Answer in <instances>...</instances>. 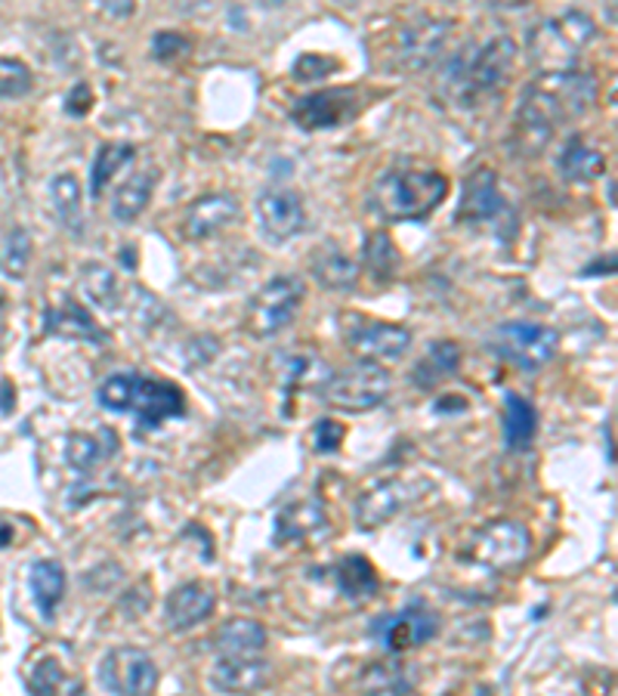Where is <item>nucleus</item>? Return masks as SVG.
Masks as SVG:
<instances>
[{"label": "nucleus", "mask_w": 618, "mask_h": 696, "mask_svg": "<svg viewBox=\"0 0 618 696\" xmlns=\"http://www.w3.org/2000/svg\"><path fill=\"white\" fill-rule=\"evenodd\" d=\"M597 99V81L587 72H547L528 81L516 106V143L523 152L542 149L554 130L582 118Z\"/></svg>", "instance_id": "nucleus-1"}, {"label": "nucleus", "mask_w": 618, "mask_h": 696, "mask_svg": "<svg viewBox=\"0 0 618 696\" xmlns=\"http://www.w3.org/2000/svg\"><path fill=\"white\" fill-rule=\"evenodd\" d=\"M513 59H516V44L508 35L491 37L476 47H464L442 72V93L457 109H473L483 99H489L491 93L501 91V84L508 81L513 69Z\"/></svg>", "instance_id": "nucleus-2"}, {"label": "nucleus", "mask_w": 618, "mask_h": 696, "mask_svg": "<svg viewBox=\"0 0 618 696\" xmlns=\"http://www.w3.org/2000/svg\"><path fill=\"white\" fill-rule=\"evenodd\" d=\"M449 199V180L427 167H393L383 170L371 189V208L383 221H424Z\"/></svg>", "instance_id": "nucleus-3"}, {"label": "nucleus", "mask_w": 618, "mask_h": 696, "mask_svg": "<svg viewBox=\"0 0 618 696\" xmlns=\"http://www.w3.org/2000/svg\"><path fill=\"white\" fill-rule=\"evenodd\" d=\"M594 37H597V25L582 10H569L560 16L545 19L526 37L528 62L535 69H542V74L572 72V66L591 47Z\"/></svg>", "instance_id": "nucleus-4"}, {"label": "nucleus", "mask_w": 618, "mask_h": 696, "mask_svg": "<svg viewBox=\"0 0 618 696\" xmlns=\"http://www.w3.org/2000/svg\"><path fill=\"white\" fill-rule=\"evenodd\" d=\"M393 390V375L383 366H375V363H356V366L344 368L337 375H328L319 393L331 409H341V412H371L378 405L387 403Z\"/></svg>", "instance_id": "nucleus-5"}, {"label": "nucleus", "mask_w": 618, "mask_h": 696, "mask_svg": "<svg viewBox=\"0 0 618 696\" xmlns=\"http://www.w3.org/2000/svg\"><path fill=\"white\" fill-rule=\"evenodd\" d=\"M304 279L297 275H275L260 292L248 300V316L245 326L254 338H273L278 331H285L294 322V316L300 312L304 304Z\"/></svg>", "instance_id": "nucleus-6"}, {"label": "nucleus", "mask_w": 618, "mask_h": 696, "mask_svg": "<svg viewBox=\"0 0 618 696\" xmlns=\"http://www.w3.org/2000/svg\"><path fill=\"white\" fill-rule=\"evenodd\" d=\"M442 628V620L433 606H427V601H412L408 606H402L396 613H387L381 620L371 623V638L381 644L383 650L390 653H408L415 647H424L427 641H433Z\"/></svg>", "instance_id": "nucleus-7"}, {"label": "nucleus", "mask_w": 618, "mask_h": 696, "mask_svg": "<svg viewBox=\"0 0 618 696\" xmlns=\"http://www.w3.org/2000/svg\"><path fill=\"white\" fill-rule=\"evenodd\" d=\"M560 334L538 322H501L491 334V350L520 368H542L554 359Z\"/></svg>", "instance_id": "nucleus-8"}, {"label": "nucleus", "mask_w": 618, "mask_h": 696, "mask_svg": "<svg viewBox=\"0 0 618 696\" xmlns=\"http://www.w3.org/2000/svg\"><path fill=\"white\" fill-rule=\"evenodd\" d=\"M532 551V535L516 520H491L483 530H476L471 542V557L479 567L513 569L520 567Z\"/></svg>", "instance_id": "nucleus-9"}, {"label": "nucleus", "mask_w": 618, "mask_h": 696, "mask_svg": "<svg viewBox=\"0 0 618 696\" xmlns=\"http://www.w3.org/2000/svg\"><path fill=\"white\" fill-rule=\"evenodd\" d=\"M99 681L115 696H152L158 687V665L140 647H115L99 660Z\"/></svg>", "instance_id": "nucleus-10"}, {"label": "nucleus", "mask_w": 618, "mask_h": 696, "mask_svg": "<svg viewBox=\"0 0 618 696\" xmlns=\"http://www.w3.org/2000/svg\"><path fill=\"white\" fill-rule=\"evenodd\" d=\"M455 22L442 16H418L408 25L400 28V40H396V59L400 69L405 72H420L427 66H433L439 54L445 50L449 37H452Z\"/></svg>", "instance_id": "nucleus-11"}, {"label": "nucleus", "mask_w": 618, "mask_h": 696, "mask_svg": "<svg viewBox=\"0 0 618 696\" xmlns=\"http://www.w3.org/2000/svg\"><path fill=\"white\" fill-rule=\"evenodd\" d=\"M346 344L363 359V363H400L412 347V331L393 326V322H368L359 319L356 326L346 329Z\"/></svg>", "instance_id": "nucleus-12"}, {"label": "nucleus", "mask_w": 618, "mask_h": 696, "mask_svg": "<svg viewBox=\"0 0 618 696\" xmlns=\"http://www.w3.org/2000/svg\"><path fill=\"white\" fill-rule=\"evenodd\" d=\"M359 109V93L353 87L309 93L292 106V121L300 130H334L346 125Z\"/></svg>", "instance_id": "nucleus-13"}, {"label": "nucleus", "mask_w": 618, "mask_h": 696, "mask_svg": "<svg viewBox=\"0 0 618 696\" xmlns=\"http://www.w3.org/2000/svg\"><path fill=\"white\" fill-rule=\"evenodd\" d=\"M254 211L260 229L273 238V241H292V238H297L307 229V208H304V199H300L294 189H285V186L263 189V192L257 196Z\"/></svg>", "instance_id": "nucleus-14"}, {"label": "nucleus", "mask_w": 618, "mask_h": 696, "mask_svg": "<svg viewBox=\"0 0 618 696\" xmlns=\"http://www.w3.org/2000/svg\"><path fill=\"white\" fill-rule=\"evenodd\" d=\"M182 412H186V393L174 381H155L146 375H136L130 415H136V422L146 430H155L170 418H180Z\"/></svg>", "instance_id": "nucleus-15"}, {"label": "nucleus", "mask_w": 618, "mask_h": 696, "mask_svg": "<svg viewBox=\"0 0 618 696\" xmlns=\"http://www.w3.org/2000/svg\"><path fill=\"white\" fill-rule=\"evenodd\" d=\"M241 217V204L229 192H207L199 196L195 202L186 208L180 223V236L186 241H204V238L217 236L226 226Z\"/></svg>", "instance_id": "nucleus-16"}, {"label": "nucleus", "mask_w": 618, "mask_h": 696, "mask_svg": "<svg viewBox=\"0 0 618 696\" xmlns=\"http://www.w3.org/2000/svg\"><path fill=\"white\" fill-rule=\"evenodd\" d=\"M508 211V202L498 189V177L491 167H479L464 180L455 223H491Z\"/></svg>", "instance_id": "nucleus-17"}, {"label": "nucleus", "mask_w": 618, "mask_h": 696, "mask_svg": "<svg viewBox=\"0 0 618 696\" xmlns=\"http://www.w3.org/2000/svg\"><path fill=\"white\" fill-rule=\"evenodd\" d=\"M211 687L229 696H254L273 684V665L266 660H217L207 672Z\"/></svg>", "instance_id": "nucleus-18"}, {"label": "nucleus", "mask_w": 618, "mask_h": 696, "mask_svg": "<svg viewBox=\"0 0 618 696\" xmlns=\"http://www.w3.org/2000/svg\"><path fill=\"white\" fill-rule=\"evenodd\" d=\"M412 495H415V489L405 480H383L378 486H371L356 502V527L378 530L383 523H390L412 502Z\"/></svg>", "instance_id": "nucleus-19"}, {"label": "nucleus", "mask_w": 618, "mask_h": 696, "mask_svg": "<svg viewBox=\"0 0 618 696\" xmlns=\"http://www.w3.org/2000/svg\"><path fill=\"white\" fill-rule=\"evenodd\" d=\"M217 606V594L214 588L204 586V582H186V586H177L167 601H164V616H167V625L174 632H189L201 625Z\"/></svg>", "instance_id": "nucleus-20"}, {"label": "nucleus", "mask_w": 618, "mask_h": 696, "mask_svg": "<svg viewBox=\"0 0 618 696\" xmlns=\"http://www.w3.org/2000/svg\"><path fill=\"white\" fill-rule=\"evenodd\" d=\"M44 329H47V334L72 338V341H93V344L106 341V331L99 329L93 312L74 297H62L44 310Z\"/></svg>", "instance_id": "nucleus-21"}, {"label": "nucleus", "mask_w": 618, "mask_h": 696, "mask_svg": "<svg viewBox=\"0 0 618 696\" xmlns=\"http://www.w3.org/2000/svg\"><path fill=\"white\" fill-rule=\"evenodd\" d=\"M121 449V437L111 427H96L91 434H69L66 440V461L81 474H93L96 468H103Z\"/></svg>", "instance_id": "nucleus-22"}, {"label": "nucleus", "mask_w": 618, "mask_h": 696, "mask_svg": "<svg viewBox=\"0 0 618 696\" xmlns=\"http://www.w3.org/2000/svg\"><path fill=\"white\" fill-rule=\"evenodd\" d=\"M328 517L325 508L316 502V498H300V502H292L288 508H282L278 517H275V532L273 542L275 545H292V542H304V539H312L316 532L325 530Z\"/></svg>", "instance_id": "nucleus-23"}, {"label": "nucleus", "mask_w": 618, "mask_h": 696, "mask_svg": "<svg viewBox=\"0 0 618 696\" xmlns=\"http://www.w3.org/2000/svg\"><path fill=\"white\" fill-rule=\"evenodd\" d=\"M266 641H270L266 628L254 620H226L217 628L214 647L219 660H257Z\"/></svg>", "instance_id": "nucleus-24"}, {"label": "nucleus", "mask_w": 618, "mask_h": 696, "mask_svg": "<svg viewBox=\"0 0 618 696\" xmlns=\"http://www.w3.org/2000/svg\"><path fill=\"white\" fill-rule=\"evenodd\" d=\"M309 273L328 292H346L359 282V263L337 245H322L309 257Z\"/></svg>", "instance_id": "nucleus-25"}, {"label": "nucleus", "mask_w": 618, "mask_h": 696, "mask_svg": "<svg viewBox=\"0 0 618 696\" xmlns=\"http://www.w3.org/2000/svg\"><path fill=\"white\" fill-rule=\"evenodd\" d=\"M461 359H464L461 344H455V341H437L418 359V366L412 371V381L420 390H437L449 378H455L457 368H461Z\"/></svg>", "instance_id": "nucleus-26"}, {"label": "nucleus", "mask_w": 618, "mask_h": 696, "mask_svg": "<svg viewBox=\"0 0 618 696\" xmlns=\"http://www.w3.org/2000/svg\"><path fill=\"white\" fill-rule=\"evenodd\" d=\"M557 170L569 184H594L606 174V158L601 149H594L582 137L566 140L560 155H557Z\"/></svg>", "instance_id": "nucleus-27"}, {"label": "nucleus", "mask_w": 618, "mask_h": 696, "mask_svg": "<svg viewBox=\"0 0 618 696\" xmlns=\"http://www.w3.org/2000/svg\"><path fill=\"white\" fill-rule=\"evenodd\" d=\"M28 586H32V598H35L40 616L50 623L56 616V610H59V604H62V598H66V586H69L66 567H62L59 561H54V557L35 561V564H32V573H28Z\"/></svg>", "instance_id": "nucleus-28"}, {"label": "nucleus", "mask_w": 618, "mask_h": 696, "mask_svg": "<svg viewBox=\"0 0 618 696\" xmlns=\"http://www.w3.org/2000/svg\"><path fill=\"white\" fill-rule=\"evenodd\" d=\"M50 202H54L56 221L66 233L72 236H84V192H81V184L74 177L72 170H62L50 180Z\"/></svg>", "instance_id": "nucleus-29"}, {"label": "nucleus", "mask_w": 618, "mask_h": 696, "mask_svg": "<svg viewBox=\"0 0 618 696\" xmlns=\"http://www.w3.org/2000/svg\"><path fill=\"white\" fill-rule=\"evenodd\" d=\"M155 184H158V170H155V167L136 170V174L118 186V192L111 196V217L121 223L136 221V217L148 208V202H152Z\"/></svg>", "instance_id": "nucleus-30"}, {"label": "nucleus", "mask_w": 618, "mask_h": 696, "mask_svg": "<svg viewBox=\"0 0 618 696\" xmlns=\"http://www.w3.org/2000/svg\"><path fill=\"white\" fill-rule=\"evenodd\" d=\"M334 582L341 588V594L349 598V601H371L378 591H381V579H378V569L371 567L368 557H359V554H346L344 561L334 567Z\"/></svg>", "instance_id": "nucleus-31"}, {"label": "nucleus", "mask_w": 618, "mask_h": 696, "mask_svg": "<svg viewBox=\"0 0 618 696\" xmlns=\"http://www.w3.org/2000/svg\"><path fill=\"white\" fill-rule=\"evenodd\" d=\"M81 292H84V297L91 300L93 307L106 312L121 310V300H124L118 273L103 260H91V263L81 267Z\"/></svg>", "instance_id": "nucleus-32"}, {"label": "nucleus", "mask_w": 618, "mask_h": 696, "mask_svg": "<svg viewBox=\"0 0 618 696\" xmlns=\"http://www.w3.org/2000/svg\"><path fill=\"white\" fill-rule=\"evenodd\" d=\"M538 434V412L520 393L504 397V446L510 452H526Z\"/></svg>", "instance_id": "nucleus-33"}, {"label": "nucleus", "mask_w": 618, "mask_h": 696, "mask_svg": "<svg viewBox=\"0 0 618 696\" xmlns=\"http://www.w3.org/2000/svg\"><path fill=\"white\" fill-rule=\"evenodd\" d=\"M316 371H325L322 359L312 350H278L270 359V375L275 378V385L282 390H297L300 385L312 381Z\"/></svg>", "instance_id": "nucleus-34"}, {"label": "nucleus", "mask_w": 618, "mask_h": 696, "mask_svg": "<svg viewBox=\"0 0 618 696\" xmlns=\"http://www.w3.org/2000/svg\"><path fill=\"white\" fill-rule=\"evenodd\" d=\"M412 669L396 660L371 662L359 679V691L365 696H408L415 681L408 675Z\"/></svg>", "instance_id": "nucleus-35"}, {"label": "nucleus", "mask_w": 618, "mask_h": 696, "mask_svg": "<svg viewBox=\"0 0 618 696\" xmlns=\"http://www.w3.org/2000/svg\"><path fill=\"white\" fill-rule=\"evenodd\" d=\"M136 158V146L133 143H103L96 149L93 155V167H91V196L99 199L103 189L111 184V177Z\"/></svg>", "instance_id": "nucleus-36"}, {"label": "nucleus", "mask_w": 618, "mask_h": 696, "mask_svg": "<svg viewBox=\"0 0 618 696\" xmlns=\"http://www.w3.org/2000/svg\"><path fill=\"white\" fill-rule=\"evenodd\" d=\"M363 260H365V270L375 275L378 282H390L396 270H400V251H396V241L390 238V233H371V236L365 238V248H363Z\"/></svg>", "instance_id": "nucleus-37"}, {"label": "nucleus", "mask_w": 618, "mask_h": 696, "mask_svg": "<svg viewBox=\"0 0 618 696\" xmlns=\"http://www.w3.org/2000/svg\"><path fill=\"white\" fill-rule=\"evenodd\" d=\"M32 263V236L25 226H13L10 236H7V245H3V255H0V270L7 279H25V270Z\"/></svg>", "instance_id": "nucleus-38"}, {"label": "nucleus", "mask_w": 618, "mask_h": 696, "mask_svg": "<svg viewBox=\"0 0 618 696\" xmlns=\"http://www.w3.org/2000/svg\"><path fill=\"white\" fill-rule=\"evenodd\" d=\"M133 387H136V371H118V375H109L99 390H96V400L106 412H115V415H128L130 400H133Z\"/></svg>", "instance_id": "nucleus-39"}, {"label": "nucleus", "mask_w": 618, "mask_h": 696, "mask_svg": "<svg viewBox=\"0 0 618 696\" xmlns=\"http://www.w3.org/2000/svg\"><path fill=\"white\" fill-rule=\"evenodd\" d=\"M28 694L32 696H59L62 684H66V669L56 657H40L28 672Z\"/></svg>", "instance_id": "nucleus-40"}, {"label": "nucleus", "mask_w": 618, "mask_h": 696, "mask_svg": "<svg viewBox=\"0 0 618 696\" xmlns=\"http://www.w3.org/2000/svg\"><path fill=\"white\" fill-rule=\"evenodd\" d=\"M35 84V74L32 69L22 62V59H7L0 56V99H16V96H25Z\"/></svg>", "instance_id": "nucleus-41"}, {"label": "nucleus", "mask_w": 618, "mask_h": 696, "mask_svg": "<svg viewBox=\"0 0 618 696\" xmlns=\"http://www.w3.org/2000/svg\"><path fill=\"white\" fill-rule=\"evenodd\" d=\"M337 72V59H331V56H322V54H304L297 62H294V81H300V84H309V81H325L328 74Z\"/></svg>", "instance_id": "nucleus-42"}, {"label": "nucleus", "mask_w": 618, "mask_h": 696, "mask_svg": "<svg viewBox=\"0 0 618 696\" xmlns=\"http://www.w3.org/2000/svg\"><path fill=\"white\" fill-rule=\"evenodd\" d=\"M344 437L346 427L341 422H334V418H322V422L312 424V449H316L319 456L337 452V449L344 446Z\"/></svg>", "instance_id": "nucleus-43"}, {"label": "nucleus", "mask_w": 618, "mask_h": 696, "mask_svg": "<svg viewBox=\"0 0 618 696\" xmlns=\"http://www.w3.org/2000/svg\"><path fill=\"white\" fill-rule=\"evenodd\" d=\"M189 50H192V40L182 37L180 32H158V35L152 37V54H155V59H162V62L182 59V56H189Z\"/></svg>", "instance_id": "nucleus-44"}, {"label": "nucleus", "mask_w": 618, "mask_h": 696, "mask_svg": "<svg viewBox=\"0 0 618 696\" xmlns=\"http://www.w3.org/2000/svg\"><path fill=\"white\" fill-rule=\"evenodd\" d=\"M93 109V91H91V84H74L72 93L66 96V111L72 115V118H84L87 111Z\"/></svg>", "instance_id": "nucleus-45"}, {"label": "nucleus", "mask_w": 618, "mask_h": 696, "mask_svg": "<svg viewBox=\"0 0 618 696\" xmlns=\"http://www.w3.org/2000/svg\"><path fill=\"white\" fill-rule=\"evenodd\" d=\"M601 273H616V255H609V257H597L591 267H584L582 275L584 279H594V275H601Z\"/></svg>", "instance_id": "nucleus-46"}, {"label": "nucleus", "mask_w": 618, "mask_h": 696, "mask_svg": "<svg viewBox=\"0 0 618 696\" xmlns=\"http://www.w3.org/2000/svg\"><path fill=\"white\" fill-rule=\"evenodd\" d=\"M433 409H437L439 415H445V412H464V409H467V400L452 393V397H442V400H437V405H433Z\"/></svg>", "instance_id": "nucleus-47"}, {"label": "nucleus", "mask_w": 618, "mask_h": 696, "mask_svg": "<svg viewBox=\"0 0 618 696\" xmlns=\"http://www.w3.org/2000/svg\"><path fill=\"white\" fill-rule=\"evenodd\" d=\"M16 405V390L10 381H0V412H13Z\"/></svg>", "instance_id": "nucleus-48"}, {"label": "nucleus", "mask_w": 618, "mask_h": 696, "mask_svg": "<svg viewBox=\"0 0 618 696\" xmlns=\"http://www.w3.org/2000/svg\"><path fill=\"white\" fill-rule=\"evenodd\" d=\"M99 10H103V13H109V16H130V13H133L136 7H133V3H118V7H111V3H103Z\"/></svg>", "instance_id": "nucleus-49"}, {"label": "nucleus", "mask_w": 618, "mask_h": 696, "mask_svg": "<svg viewBox=\"0 0 618 696\" xmlns=\"http://www.w3.org/2000/svg\"><path fill=\"white\" fill-rule=\"evenodd\" d=\"M62 696H87V691H84L81 681H66L62 684Z\"/></svg>", "instance_id": "nucleus-50"}]
</instances>
